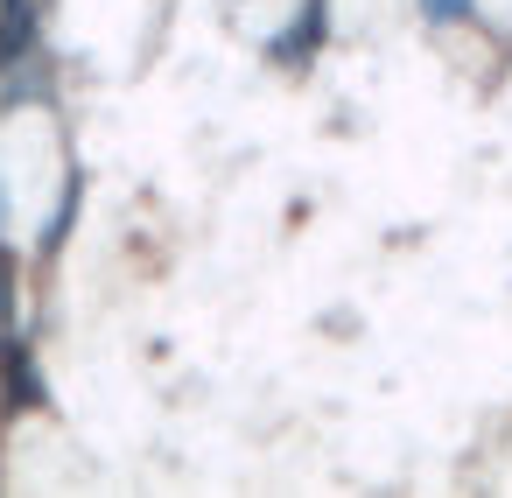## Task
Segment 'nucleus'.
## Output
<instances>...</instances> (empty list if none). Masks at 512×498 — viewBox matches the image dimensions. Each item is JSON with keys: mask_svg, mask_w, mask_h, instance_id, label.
Instances as JSON below:
<instances>
[{"mask_svg": "<svg viewBox=\"0 0 512 498\" xmlns=\"http://www.w3.org/2000/svg\"><path fill=\"white\" fill-rule=\"evenodd\" d=\"M421 8H428V22H463L470 0H421Z\"/></svg>", "mask_w": 512, "mask_h": 498, "instance_id": "20e7f679", "label": "nucleus"}, {"mask_svg": "<svg viewBox=\"0 0 512 498\" xmlns=\"http://www.w3.org/2000/svg\"><path fill=\"white\" fill-rule=\"evenodd\" d=\"M0 358H8V393H15V407H43V379H36L29 351H22V344H0Z\"/></svg>", "mask_w": 512, "mask_h": 498, "instance_id": "f03ea898", "label": "nucleus"}, {"mask_svg": "<svg viewBox=\"0 0 512 498\" xmlns=\"http://www.w3.org/2000/svg\"><path fill=\"white\" fill-rule=\"evenodd\" d=\"M15 323V267H8V253H0V330Z\"/></svg>", "mask_w": 512, "mask_h": 498, "instance_id": "7ed1b4c3", "label": "nucleus"}, {"mask_svg": "<svg viewBox=\"0 0 512 498\" xmlns=\"http://www.w3.org/2000/svg\"><path fill=\"white\" fill-rule=\"evenodd\" d=\"M36 43V0H8L0 8V64H15Z\"/></svg>", "mask_w": 512, "mask_h": 498, "instance_id": "f257e3e1", "label": "nucleus"}]
</instances>
